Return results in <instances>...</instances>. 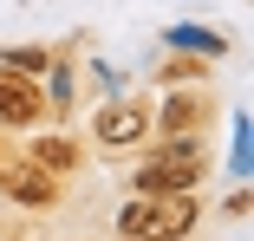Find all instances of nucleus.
I'll return each mask as SVG.
<instances>
[{
	"label": "nucleus",
	"mask_w": 254,
	"mask_h": 241,
	"mask_svg": "<svg viewBox=\"0 0 254 241\" xmlns=\"http://www.w3.org/2000/svg\"><path fill=\"white\" fill-rule=\"evenodd\" d=\"M195 170H202V143H195V137H176V143H163V150L137 170V189H143V196L189 189V182H195Z\"/></svg>",
	"instance_id": "1"
},
{
	"label": "nucleus",
	"mask_w": 254,
	"mask_h": 241,
	"mask_svg": "<svg viewBox=\"0 0 254 241\" xmlns=\"http://www.w3.org/2000/svg\"><path fill=\"white\" fill-rule=\"evenodd\" d=\"M46 98H39V85L13 65H0V124H39Z\"/></svg>",
	"instance_id": "2"
},
{
	"label": "nucleus",
	"mask_w": 254,
	"mask_h": 241,
	"mask_svg": "<svg viewBox=\"0 0 254 241\" xmlns=\"http://www.w3.org/2000/svg\"><path fill=\"white\" fill-rule=\"evenodd\" d=\"M143 105H111L105 118H98V143H111V150H118V143H137L143 137Z\"/></svg>",
	"instance_id": "3"
},
{
	"label": "nucleus",
	"mask_w": 254,
	"mask_h": 241,
	"mask_svg": "<svg viewBox=\"0 0 254 241\" xmlns=\"http://www.w3.org/2000/svg\"><path fill=\"white\" fill-rule=\"evenodd\" d=\"M0 189H7V196H20V202H33V209L59 196V182L39 176V163H33V170H26V163H20V170H0Z\"/></svg>",
	"instance_id": "4"
},
{
	"label": "nucleus",
	"mask_w": 254,
	"mask_h": 241,
	"mask_svg": "<svg viewBox=\"0 0 254 241\" xmlns=\"http://www.w3.org/2000/svg\"><path fill=\"white\" fill-rule=\"evenodd\" d=\"M157 215H163V202H157V196H137L118 222H124V235H157Z\"/></svg>",
	"instance_id": "5"
},
{
	"label": "nucleus",
	"mask_w": 254,
	"mask_h": 241,
	"mask_svg": "<svg viewBox=\"0 0 254 241\" xmlns=\"http://www.w3.org/2000/svg\"><path fill=\"white\" fill-rule=\"evenodd\" d=\"M33 163H39V170H72V143H65V137H39V143H33Z\"/></svg>",
	"instance_id": "6"
},
{
	"label": "nucleus",
	"mask_w": 254,
	"mask_h": 241,
	"mask_svg": "<svg viewBox=\"0 0 254 241\" xmlns=\"http://www.w3.org/2000/svg\"><path fill=\"white\" fill-rule=\"evenodd\" d=\"M195 222V202H163V215H157V235H183Z\"/></svg>",
	"instance_id": "7"
},
{
	"label": "nucleus",
	"mask_w": 254,
	"mask_h": 241,
	"mask_svg": "<svg viewBox=\"0 0 254 241\" xmlns=\"http://www.w3.org/2000/svg\"><path fill=\"white\" fill-rule=\"evenodd\" d=\"M170 39H176V46H195V53H209V59L222 53V33H195V26H176Z\"/></svg>",
	"instance_id": "8"
},
{
	"label": "nucleus",
	"mask_w": 254,
	"mask_h": 241,
	"mask_svg": "<svg viewBox=\"0 0 254 241\" xmlns=\"http://www.w3.org/2000/svg\"><path fill=\"white\" fill-rule=\"evenodd\" d=\"M189 118H202V105H195V98H176V105H163V124H170V130H189Z\"/></svg>",
	"instance_id": "9"
},
{
	"label": "nucleus",
	"mask_w": 254,
	"mask_h": 241,
	"mask_svg": "<svg viewBox=\"0 0 254 241\" xmlns=\"http://www.w3.org/2000/svg\"><path fill=\"white\" fill-rule=\"evenodd\" d=\"M0 65H26V72H39V65H53V59H46V53H33V46H20V53H7Z\"/></svg>",
	"instance_id": "10"
},
{
	"label": "nucleus",
	"mask_w": 254,
	"mask_h": 241,
	"mask_svg": "<svg viewBox=\"0 0 254 241\" xmlns=\"http://www.w3.org/2000/svg\"><path fill=\"white\" fill-rule=\"evenodd\" d=\"M124 241H157V235H124Z\"/></svg>",
	"instance_id": "11"
}]
</instances>
